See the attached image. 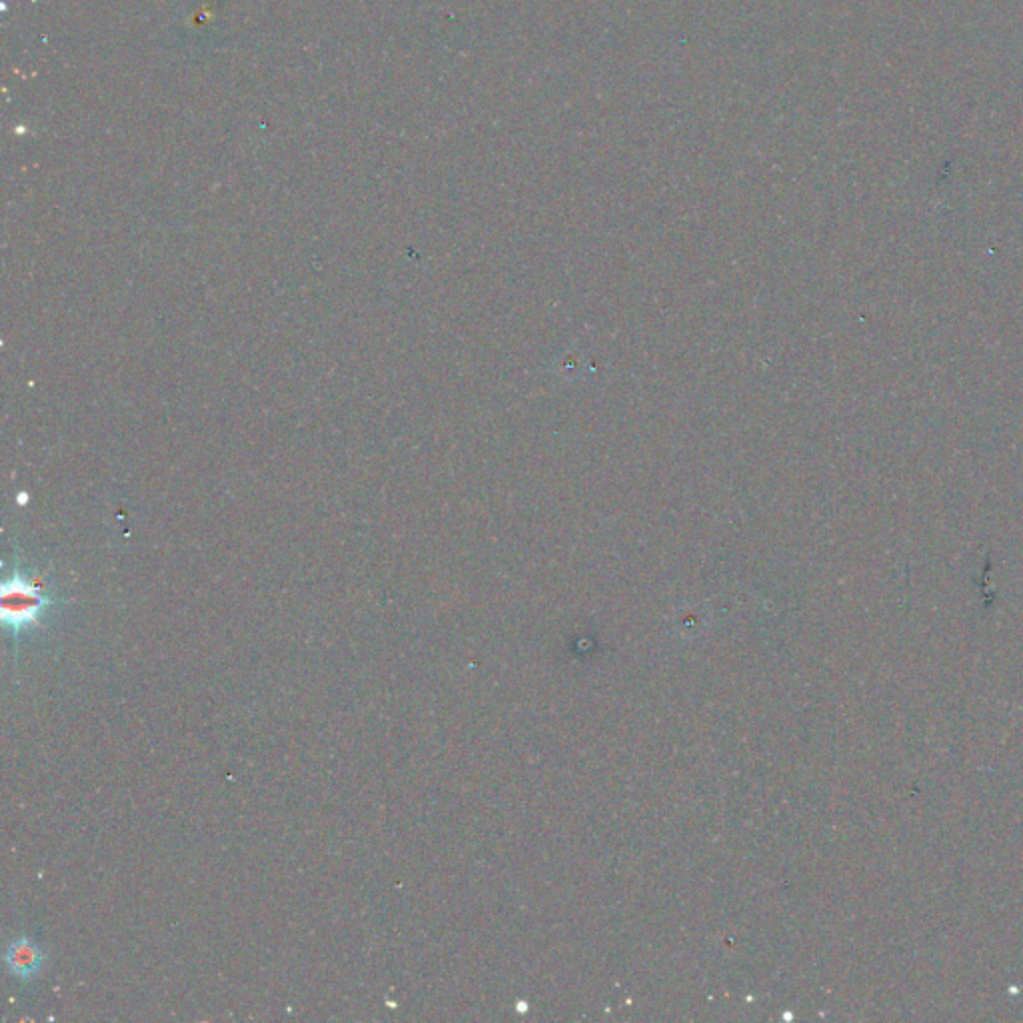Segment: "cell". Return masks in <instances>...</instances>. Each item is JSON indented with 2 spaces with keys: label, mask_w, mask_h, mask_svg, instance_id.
Segmentation results:
<instances>
[{
  "label": "cell",
  "mask_w": 1023,
  "mask_h": 1023,
  "mask_svg": "<svg viewBox=\"0 0 1023 1023\" xmlns=\"http://www.w3.org/2000/svg\"><path fill=\"white\" fill-rule=\"evenodd\" d=\"M56 598L48 592L40 576H34L20 566L4 578L0 588V616L6 632L14 642L44 626L52 612Z\"/></svg>",
  "instance_id": "6da1fadb"
},
{
  "label": "cell",
  "mask_w": 1023,
  "mask_h": 1023,
  "mask_svg": "<svg viewBox=\"0 0 1023 1023\" xmlns=\"http://www.w3.org/2000/svg\"><path fill=\"white\" fill-rule=\"evenodd\" d=\"M4 962L14 978L32 980L40 974V970L44 966V954L34 942L20 938L8 946Z\"/></svg>",
  "instance_id": "7a4b0ae2"
}]
</instances>
